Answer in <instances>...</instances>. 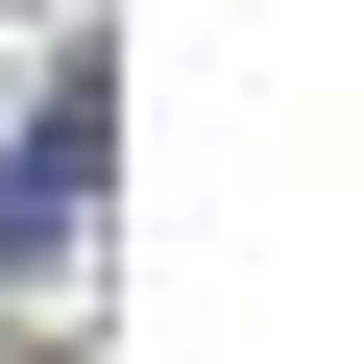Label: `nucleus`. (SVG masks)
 <instances>
[{"label":"nucleus","mask_w":364,"mask_h":364,"mask_svg":"<svg viewBox=\"0 0 364 364\" xmlns=\"http://www.w3.org/2000/svg\"><path fill=\"white\" fill-rule=\"evenodd\" d=\"M73 170H97V97H73V122H49V146H0V267H25V243H49V219H73Z\"/></svg>","instance_id":"nucleus-1"}]
</instances>
